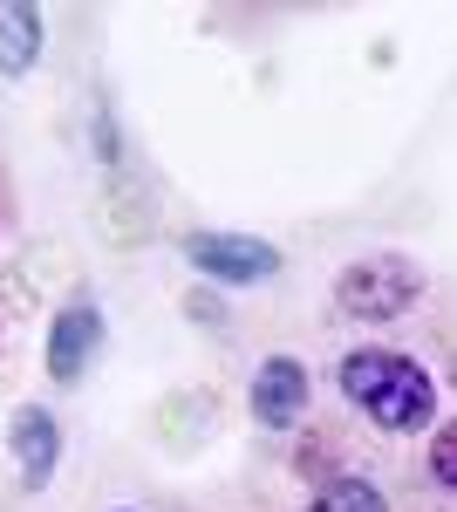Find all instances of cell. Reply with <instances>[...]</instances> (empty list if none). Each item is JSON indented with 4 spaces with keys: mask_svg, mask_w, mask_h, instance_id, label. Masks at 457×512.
Here are the masks:
<instances>
[{
    "mask_svg": "<svg viewBox=\"0 0 457 512\" xmlns=\"http://www.w3.org/2000/svg\"><path fill=\"white\" fill-rule=\"evenodd\" d=\"M342 390L382 431H423L437 417V383L417 369V355L396 349H355L342 362Z\"/></svg>",
    "mask_w": 457,
    "mask_h": 512,
    "instance_id": "cell-1",
    "label": "cell"
},
{
    "mask_svg": "<svg viewBox=\"0 0 457 512\" xmlns=\"http://www.w3.org/2000/svg\"><path fill=\"white\" fill-rule=\"evenodd\" d=\"M417 294H423V274L403 260V253L355 260V267L335 280V308H342L348 321H396Z\"/></svg>",
    "mask_w": 457,
    "mask_h": 512,
    "instance_id": "cell-2",
    "label": "cell"
},
{
    "mask_svg": "<svg viewBox=\"0 0 457 512\" xmlns=\"http://www.w3.org/2000/svg\"><path fill=\"white\" fill-rule=\"evenodd\" d=\"M185 260H191V274L219 280V287H260V280L280 274V246H267L253 233H191Z\"/></svg>",
    "mask_w": 457,
    "mask_h": 512,
    "instance_id": "cell-3",
    "label": "cell"
},
{
    "mask_svg": "<svg viewBox=\"0 0 457 512\" xmlns=\"http://www.w3.org/2000/svg\"><path fill=\"white\" fill-rule=\"evenodd\" d=\"M96 349H103V315H96L89 294H76L55 315V328H48V376L55 383H82V369L96 362Z\"/></svg>",
    "mask_w": 457,
    "mask_h": 512,
    "instance_id": "cell-4",
    "label": "cell"
},
{
    "mask_svg": "<svg viewBox=\"0 0 457 512\" xmlns=\"http://www.w3.org/2000/svg\"><path fill=\"white\" fill-rule=\"evenodd\" d=\"M7 451H14V465H21V485L41 492V485L55 478V465H62V424H55V410L21 403L14 424H7Z\"/></svg>",
    "mask_w": 457,
    "mask_h": 512,
    "instance_id": "cell-5",
    "label": "cell"
},
{
    "mask_svg": "<svg viewBox=\"0 0 457 512\" xmlns=\"http://www.w3.org/2000/svg\"><path fill=\"white\" fill-rule=\"evenodd\" d=\"M307 410V369L294 355H267L260 376H253V424L267 431H294Z\"/></svg>",
    "mask_w": 457,
    "mask_h": 512,
    "instance_id": "cell-6",
    "label": "cell"
},
{
    "mask_svg": "<svg viewBox=\"0 0 457 512\" xmlns=\"http://www.w3.org/2000/svg\"><path fill=\"white\" fill-rule=\"evenodd\" d=\"M41 7L28 0H0V76H28L41 62Z\"/></svg>",
    "mask_w": 457,
    "mask_h": 512,
    "instance_id": "cell-7",
    "label": "cell"
},
{
    "mask_svg": "<svg viewBox=\"0 0 457 512\" xmlns=\"http://www.w3.org/2000/svg\"><path fill=\"white\" fill-rule=\"evenodd\" d=\"M307 512H389V506H382V492L369 485V478H335V485L314 492Z\"/></svg>",
    "mask_w": 457,
    "mask_h": 512,
    "instance_id": "cell-8",
    "label": "cell"
},
{
    "mask_svg": "<svg viewBox=\"0 0 457 512\" xmlns=\"http://www.w3.org/2000/svg\"><path fill=\"white\" fill-rule=\"evenodd\" d=\"M430 478L457 492V417H451V424H444L437 437H430Z\"/></svg>",
    "mask_w": 457,
    "mask_h": 512,
    "instance_id": "cell-9",
    "label": "cell"
}]
</instances>
